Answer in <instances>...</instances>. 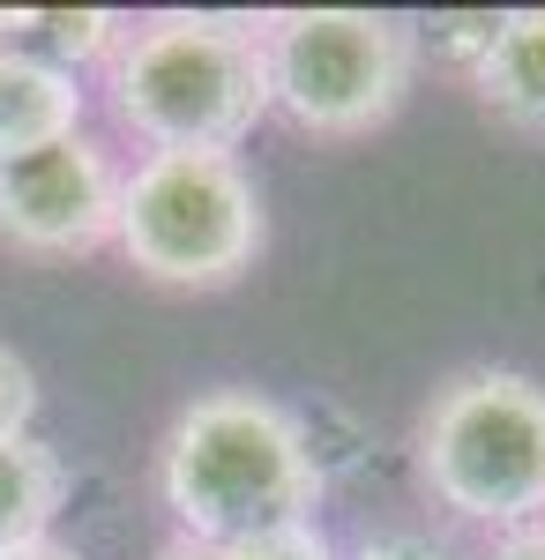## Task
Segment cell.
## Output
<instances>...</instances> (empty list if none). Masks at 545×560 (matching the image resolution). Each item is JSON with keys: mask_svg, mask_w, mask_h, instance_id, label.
Instances as JSON below:
<instances>
[{"mask_svg": "<svg viewBox=\"0 0 545 560\" xmlns=\"http://www.w3.org/2000/svg\"><path fill=\"white\" fill-rule=\"evenodd\" d=\"M419 478L441 509L494 530L545 523V388L508 366H471L419 411Z\"/></svg>", "mask_w": 545, "mask_h": 560, "instance_id": "3", "label": "cell"}, {"mask_svg": "<svg viewBox=\"0 0 545 560\" xmlns=\"http://www.w3.org/2000/svg\"><path fill=\"white\" fill-rule=\"evenodd\" d=\"M269 60V113L299 135H374L419 75V31L374 8H285L262 23Z\"/></svg>", "mask_w": 545, "mask_h": 560, "instance_id": "4", "label": "cell"}, {"mask_svg": "<svg viewBox=\"0 0 545 560\" xmlns=\"http://www.w3.org/2000/svg\"><path fill=\"white\" fill-rule=\"evenodd\" d=\"M359 560H441V546H426V538H404V530H389V538H367Z\"/></svg>", "mask_w": 545, "mask_h": 560, "instance_id": "14", "label": "cell"}, {"mask_svg": "<svg viewBox=\"0 0 545 560\" xmlns=\"http://www.w3.org/2000/svg\"><path fill=\"white\" fill-rule=\"evenodd\" d=\"M478 560H545V530H515V538H501L494 553H478Z\"/></svg>", "mask_w": 545, "mask_h": 560, "instance_id": "15", "label": "cell"}, {"mask_svg": "<svg viewBox=\"0 0 545 560\" xmlns=\"http://www.w3.org/2000/svg\"><path fill=\"white\" fill-rule=\"evenodd\" d=\"M538 530H545V523H538Z\"/></svg>", "mask_w": 545, "mask_h": 560, "instance_id": "17", "label": "cell"}, {"mask_svg": "<svg viewBox=\"0 0 545 560\" xmlns=\"http://www.w3.org/2000/svg\"><path fill=\"white\" fill-rule=\"evenodd\" d=\"M113 113L150 150H240L269 113L262 31L232 15H150L113 52Z\"/></svg>", "mask_w": 545, "mask_h": 560, "instance_id": "2", "label": "cell"}, {"mask_svg": "<svg viewBox=\"0 0 545 560\" xmlns=\"http://www.w3.org/2000/svg\"><path fill=\"white\" fill-rule=\"evenodd\" d=\"M31 411H38V382L15 351L0 345V433H31Z\"/></svg>", "mask_w": 545, "mask_h": 560, "instance_id": "12", "label": "cell"}, {"mask_svg": "<svg viewBox=\"0 0 545 560\" xmlns=\"http://www.w3.org/2000/svg\"><path fill=\"white\" fill-rule=\"evenodd\" d=\"M471 83H478L494 120L545 135V8H508L478 52V68H471Z\"/></svg>", "mask_w": 545, "mask_h": 560, "instance_id": "8", "label": "cell"}, {"mask_svg": "<svg viewBox=\"0 0 545 560\" xmlns=\"http://www.w3.org/2000/svg\"><path fill=\"white\" fill-rule=\"evenodd\" d=\"M8 31H38L45 38V60L53 68H83V60H113L127 38L120 15H105V8H31V15H0Z\"/></svg>", "mask_w": 545, "mask_h": 560, "instance_id": "10", "label": "cell"}, {"mask_svg": "<svg viewBox=\"0 0 545 560\" xmlns=\"http://www.w3.org/2000/svg\"><path fill=\"white\" fill-rule=\"evenodd\" d=\"M113 217L120 165L83 128L0 165V240L15 255H90L113 240Z\"/></svg>", "mask_w": 545, "mask_h": 560, "instance_id": "6", "label": "cell"}, {"mask_svg": "<svg viewBox=\"0 0 545 560\" xmlns=\"http://www.w3.org/2000/svg\"><path fill=\"white\" fill-rule=\"evenodd\" d=\"M60 493H68V471L38 433H0V553L38 546L60 516Z\"/></svg>", "mask_w": 545, "mask_h": 560, "instance_id": "9", "label": "cell"}, {"mask_svg": "<svg viewBox=\"0 0 545 560\" xmlns=\"http://www.w3.org/2000/svg\"><path fill=\"white\" fill-rule=\"evenodd\" d=\"M158 486L187 546H232L277 523H314L322 501V471L299 419L254 388H210L172 419Z\"/></svg>", "mask_w": 545, "mask_h": 560, "instance_id": "1", "label": "cell"}, {"mask_svg": "<svg viewBox=\"0 0 545 560\" xmlns=\"http://www.w3.org/2000/svg\"><path fill=\"white\" fill-rule=\"evenodd\" d=\"M120 255L179 292H217L262 255V195L224 150H150L120 173Z\"/></svg>", "mask_w": 545, "mask_h": 560, "instance_id": "5", "label": "cell"}, {"mask_svg": "<svg viewBox=\"0 0 545 560\" xmlns=\"http://www.w3.org/2000/svg\"><path fill=\"white\" fill-rule=\"evenodd\" d=\"M494 23H501V15H441L433 31H441V52H456L463 68H478V52H486V38H494Z\"/></svg>", "mask_w": 545, "mask_h": 560, "instance_id": "13", "label": "cell"}, {"mask_svg": "<svg viewBox=\"0 0 545 560\" xmlns=\"http://www.w3.org/2000/svg\"><path fill=\"white\" fill-rule=\"evenodd\" d=\"M195 560H336V553L314 523H277V530H254L232 546H195Z\"/></svg>", "mask_w": 545, "mask_h": 560, "instance_id": "11", "label": "cell"}, {"mask_svg": "<svg viewBox=\"0 0 545 560\" xmlns=\"http://www.w3.org/2000/svg\"><path fill=\"white\" fill-rule=\"evenodd\" d=\"M76 128H83L76 68H53L31 45H0V165L23 158V150H45V142H60Z\"/></svg>", "mask_w": 545, "mask_h": 560, "instance_id": "7", "label": "cell"}, {"mask_svg": "<svg viewBox=\"0 0 545 560\" xmlns=\"http://www.w3.org/2000/svg\"><path fill=\"white\" fill-rule=\"evenodd\" d=\"M0 560H83V553H68V546L38 538V546H15V553H0Z\"/></svg>", "mask_w": 545, "mask_h": 560, "instance_id": "16", "label": "cell"}]
</instances>
